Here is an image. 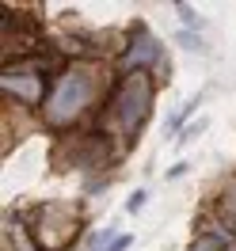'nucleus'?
Segmentation results:
<instances>
[{
  "mask_svg": "<svg viewBox=\"0 0 236 251\" xmlns=\"http://www.w3.org/2000/svg\"><path fill=\"white\" fill-rule=\"evenodd\" d=\"M149 110H153V76H149V73H130V76L114 88V95H110L107 118L122 137L133 141V137L141 133Z\"/></svg>",
  "mask_w": 236,
  "mask_h": 251,
  "instance_id": "1",
  "label": "nucleus"
},
{
  "mask_svg": "<svg viewBox=\"0 0 236 251\" xmlns=\"http://www.w3.org/2000/svg\"><path fill=\"white\" fill-rule=\"evenodd\" d=\"M95 84H99V80H95L92 69H69V73H61L57 84H53V92L46 95V122L50 126L73 122L80 110L92 103Z\"/></svg>",
  "mask_w": 236,
  "mask_h": 251,
  "instance_id": "2",
  "label": "nucleus"
},
{
  "mask_svg": "<svg viewBox=\"0 0 236 251\" xmlns=\"http://www.w3.org/2000/svg\"><path fill=\"white\" fill-rule=\"evenodd\" d=\"M160 57H164V46L153 38V31H149L145 23H133L130 46H126V69L130 73H145V69L160 65Z\"/></svg>",
  "mask_w": 236,
  "mask_h": 251,
  "instance_id": "3",
  "label": "nucleus"
},
{
  "mask_svg": "<svg viewBox=\"0 0 236 251\" xmlns=\"http://www.w3.org/2000/svg\"><path fill=\"white\" fill-rule=\"evenodd\" d=\"M42 88H46V80L38 76V73H4V92L19 95L23 103H38Z\"/></svg>",
  "mask_w": 236,
  "mask_h": 251,
  "instance_id": "4",
  "label": "nucleus"
},
{
  "mask_svg": "<svg viewBox=\"0 0 236 251\" xmlns=\"http://www.w3.org/2000/svg\"><path fill=\"white\" fill-rule=\"evenodd\" d=\"M190 251H229V240L221 232H206V236H198V240L190 244Z\"/></svg>",
  "mask_w": 236,
  "mask_h": 251,
  "instance_id": "5",
  "label": "nucleus"
},
{
  "mask_svg": "<svg viewBox=\"0 0 236 251\" xmlns=\"http://www.w3.org/2000/svg\"><path fill=\"white\" fill-rule=\"evenodd\" d=\"M130 240H133V236H122V232H118V236L107 244V251H126V248H130Z\"/></svg>",
  "mask_w": 236,
  "mask_h": 251,
  "instance_id": "6",
  "label": "nucleus"
},
{
  "mask_svg": "<svg viewBox=\"0 0 236 251\" xmlns=\"http://www.w3.org/2000/svg\"><path fill=\"white\" fill-rule=\"evenodd\" d=\"M145 198H149V194H145V190H137V194L130 198V213H137V209H141V205H145Z\"/></svg>",
  "mask_w": 236,
  "mask_h": 251,
  "instance_id": "7",
  "label": "nucleus"
},
{
  "mask_svg": "<svg viewBox=\"0 0 236 251\" xmlns=\"http://www.w3.org/2000/svg\"><path fill=\"white\" fill-rule=\"evenodd\" d=\"M229 251H236V244H229Z\"/></svg>",
  "mask_w": 236,
  "mask_h": 251,
  "instance_id": "8",
  "label": "nucleus"
}]
</instances>
